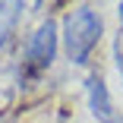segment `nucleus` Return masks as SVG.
<instances>
[{"label": "nucleus", "instance_id": "nucleus-1", "mask_svg": "<svg viewBox=\"0 0 123 123\" xmlns=\"http://www.w3.org/2000/svg\"><path fill=\"white\" fill-rule=\"evenodd\" d=\"M104 32V22L92 6H76L69 10L63 19V47H66V57L73 63H85L92 57V51L101 41Z\"/></svg>", "mask_w": 123, "mask_h": 123}, {"label": "nucleus", "instance_id": "nucleus-2", "mask_svg": "<svg viewBox=\"0 0 123 123\" xmlns=\"http://www.w3.org/2000/svg\"><path fill=\"white\" fill-rule=\"evenodd\" d=\"M54 54H57V25L47 19V22H41V25L32 32V38H29V47H25V66H29L32 73H41V69L51 66Z\"/></svg>", "mask_w": 123, "mask_h": 123}, {"label": "nucleus", "instance_id": "nucleus-3", "mask_svg": "<svg viewBox=\"0 0 123 123\" xmlns=\"http://www.w3.org/2000/svg\"><path fill=\"white\" fill-rule=\"evenodd\" d=\"M85 88H88V107H92L98 123H123V117L117 114V107L111 101V92H107V85L101 79V73H92Z\"/></svg>", "mask_w": 123, "mask_h": 123}, {"label": "nucleus", "instance_id": "nucleus-4", "mask_svg": "<svg viewBox=\"0 0 123 123\" xmlns=\"http://www.w3.org/2000/svg\"><path fill=\"white\" fill-rule=\"evenodd\" d=\"M117 10H120V19H123V3H120V6H117Z\"/></svg>", "mask_w": 123, "mask_h": 123}, {"label": "nucleus", "instance_id": "nucleus-5", "mask_svg": "<svg viewBox=\"0 0 123 123\" xmlns=\"http://www.w3.org/2000/svg\"><path fill=\"white\" fill-rule=\"evenodd\" d=\"M120 73H123V57H120Z\"/></svg>", "mask_w": 123, "mask_h": 123}]
</instances>
